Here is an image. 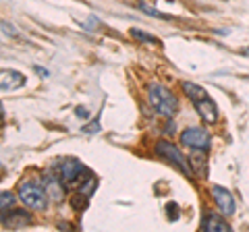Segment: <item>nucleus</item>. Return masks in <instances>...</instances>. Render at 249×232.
<instances>
[{
	"instance_id": "nucleus-16",
	"label": "nucleus",
	"mask_w": 249,
	"mask_h": 232,
	"mask_svg": "<svg viewBox=\"0 0 249 232\" xmlns=\"http://www.w3.org/2000/svg\"><path fill=\"white\" fill-rule=\"evenodd\" d=\"M13 195L9 191H2V197H0V205H2V214H6V210H9V207L13 205Z\"/></svg>"
},
{
	"instance_id": "nucleus-13",
	"label": "nucleus",
	"mask_w": 249,
	"mask_h": 232,
	"mask_svg": "<svg viewBox=\"0 0 249 232\" xmlns=\"http://www.w3.org/2000/svg\"><path fill=\"white\" fill-rule=\"evenodd\" d=\"M71 205H73V210H77V212H85L89 207V195H85V193L79 191L77 195H73Z\"/></svg>"
},
{
	"instance_id": "nucleus-14",
	"label": "nucleus",
	"mask_w": 249,
	"mask_h": 232,
	"mask_svg": "<svg viewBox=\"0 0 249 232\" xmlns=\"http://www.w3.org/2000/svg\"><path fill=\"white\" fill-rule=\"evenodd\" d=\"M96 187H98V181H96V179H93V176L89 174L85 181H81V184H79V191H81V193H85V195H89V197H91V193L96 191Z\"/></svg>"
},
{
	"instance_id": "nucleus-12",
	"label": "nucleus",
	"mask_w": 249,
	"mask_h": 232,
	"mask_svg": "<svg viewBox=\"0 0 249 232\" xmlns=\"http://www.w3.org/2000/svg\"><path fill=\"white\" fill-rule=\"evenodd\" d=\"M181 87H183V91L187 94V98H189L191 102H197V99L208 98V91H206L204 87H199V85H196V83L183 81V83H181Z\"/></svg>"
},
{
	"instance_id": "nucleus-20",
	"label": "nucleus",
	"mask_w": 249,
	"mask_h": 232,
	"mask_svg": "<svg viewBox=\"0 0 249 232\" xmlns=\"http://www.w3.org/2000/svg\"><path fill=\"white\" fill-rule=\"evenodd\" d=\"M2 29H4V33H6V35H17V33L13 32V27H9L6 23H2Z\"/></svg>"
},
{
	"instance_id": "nucleus-11",
	"label": "nucleus",
	"mask_w": 249,
	"mask_h": 232,
	"mask_svg": "<svg viewBox=\"0 0 249 232\" xmlns=\"http://www.w3.org/2000/svg\"><path fill=\"white\" fill-rule=\"evenodd\" d=\"M29 222H31V218H29L25 212H13V214H9V218H6V215H2V226H4V228L17 230V228L27 226Z\"/></svg>"
},
{
	"instance_id": "nucleus-19",
	"label": "nucleus",
	"mask_w": 249,
	"mask_h": 232,
	"mask_svg": "<svg viewBox=\"0 0 249 232\" xmlns=\"http://www.w3.org/2000/svg\"><path fill=\"white\" fill-rule=\"evenodd\" d=\"M75 112H77V116H79V118H88V116H89L88 108H83V106H77V108H75Z\"/></svg>"
},
{
	"instance_id": "nucleus-18",
	"label": "nucleus",
	"mask_w": 249,
	"mask_h": 232,
	"mask_svg": "<svg viewBox=\"0 0 249 232\" xmlns=\"http://www.w3.org/2000/svg\"><path fill=\"white\" fill-rule=\"evenodd\" d=\"M98 131H100V122H98V120L91 122V125H88V127H83V133H88V135L98 133Z\"/></svg>"
},
{
	"instance_id": "nucleus-10",
	"label": "nucleus",
	"mask_w": 249,
	"mask_h": 232,
	"mask_svg": "<svg viewBox=\"0 0 249 232\" xmlns=\"http://www.w3.org/2000/svg\"><path fill=\"white\" fill-rule=\"evenodd\" d=\"M2 91H13L25 85V77L19 71H2Z\"/></svg>"
},
{
	"instance_id": "nucleus-8",
	"label": "nucleus",
	"mask_w": 249,
	"mask_h": 232,
	"mask_svg": "<svg viewBox=\"0 0 249 232\" xmlns=\"http://www.w3.org/2000/svg\"><path fill=\"white\" fill-rule=\"evenodd\" d=\"M42 184H44V189H46V193H48V197L52 201L60 203V201L65 199V184H62L56 176H44Z\"/></svg>"
},
{
	"instance_id": "nucleus-7",
	"label": "nucleus",
	"mask_w": 249,
	"mask_h": 232,
	"mask_svg": "<svg viewBox=\"0 0 249 232\" xmlns=\"http://www.w3.org/2000/svg\"><path fill=\"white\" fill-rule=\"evenodd\" d=\"M193 108H196L197 114L208 122V125H214V122L218 120V106L210 96L204 98V99H197V102H193Z\"/></svg>"
},
{
	"instance_id": "nucleus-21",
	"label": "nucleus",
	"mask_w": 249,
	"mask_h": 232,
	"mask_svg": "<svg viewBox=\"0 0 249 232\" xmlns=\"http://www.w3.org/2000/svg\"><path fill=\"white\" fill-rule=\"evenodd\" d=\"M241 52H243V56H249V48H243Z\"/></svg>"
},
{
	"instance_id": "nucleus-3",
	"label": "nucleus",
	"mask_w": 249,
	"mask_h": 232,
	"mask_svg": "<svg viewBox=\"0 0 249 232\" xmlns=\"http://www.w3.org/2000/svg\"><path fill=\"white\" fill-rule=\"evenodd\" d=\"M181 143L191 151H206L210 148V133L201 127H189L181 133Z\"/></svg>"
},
{
	"instance_id": "nucleus-17",
	"label": "nucleus",
	"mask_w": 249,
	"mask_h": 232,
	"mask_svg": "<svg viewBox=\"0 0 249 232\" xmlns=\"http://www.w3.org/2000/svg\"><path fill=\"white\" fill-rule=\"evenodd\" d=\"M139 9H142V11H145L147 15H152V17H160V19H166V15L158 13L156 9H152V6H147V4H139Z\"/></svg>"
},
{
	"instance_id": "nucleus-15",
	"label": "nucleus",
	"mask_w": 249,
	"mask_h": 232,
	"mask_svg": "<svg viewBox=\"0 0 249 232\" xmlns=\"http://www.w3.org/2000/svg\"><path fill=\"white\" fill-rule=\"evenodd\" d=\"M131 35H133L135 40H139V42H145V44H158V40H156V37L147 35L145 32H142V29H131Z\"/></svg>"
},
{
	"instance_id": "nucleus-4",
	"label": "nucleus",
	"mask_w": 249,
	"mask_h": 232,
	"mask_svg": "<svg viewBox=\"0 0 249 232\" xmlns=\"http://www.w3.org/2000/svg\"><path fill=\"white\" fill-rule=\"evenodd\" d=\"M156 153H158L160 158L173 162V166H177L185 176H191V168H189V164H187L185 156L175 148L173 143H168V141H158V145H156Z\"/></svg>"
},
{
	"instance_id": "nucleus-9",
	"label": "nucleus",
	"mask_w": 249,
	"mask_h": 232,
	"mask_svg": "<svg viewBox=\"0 0 249 232\" xmlns=\"http://www.w3.org/2000/svg\"><path fill=\"white\" fill-rule=\"evenodd\" d=\"M201 230H212V232H229V230H231V226H229L227 222H224V215L208 212V214L204 215V220H201Z\"/></svg>"
},
{
	"instance_id": "nucleus-5",
	"label": "nucleus",
	"mask_w": 249,
	"mask_h": 232,
	"mask_svg": "<svg viewBox=\"0 0 249 232\" xmlns=\"http://www.w3.org/2000/svg\"><path fill=\"white\" fill-rule=\"evenodd\" d=\"M60 172V179L65 181V184H81V179L83 176H88V168H85L81 162L77 160H65L58 168Z\"/></svg>"
},
{
	"instance_id": "nucleus-6",
	"label": "nucleus",
	"mask_w": 249,
	"mask_h": 232,
	"mask_svg": "<svg viewBox=\"0 0 249 232\" xmlns=\"http://www.w3.org/2000/svg\"><path fill=\"white\" fill-rule=\"evenodd\" d=\"M212 199H214V203L216 207L220 210V214L224 215H232L237 210V205H235V197L231 195V191L227 189H222V187H212Z\"/></svg>"
},
{
	"instance_id": "nucleus-2",
	"label": "nucleus",
	"mask_w": 249,
	"mask_h": 232,
	"mask_svg": "<svg viewBox=\"0 0 249 232\" xmlns=\"http://www.w3.org/2000/svg\"><path fill=\"white\" fill-rule=\"evenodd\" d=\"M19 199L23 201V205L31 207V210H46L48 205V193H46L42 182H21L19 184Z\"/></svg>"
},
{
	"instance_id": "nucleus-1",
	"label": "nucleus",
	"mask_w": 249,
	"mask_h": 232,
	"mask_svg": "<svg viewBox=\"0 0 249 232\" xmlns=\"http://www.w3.org/2000/svg\"><path fill=\"white\" fill-rule=\"evenodd\" d=\"M147 102L164 118H173L177 112V99L173 96V91L164 87L162 83H150V87H147Z\"/></svg>"
}]
</instances>
